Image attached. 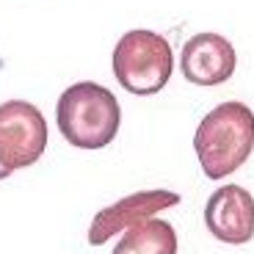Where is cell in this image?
Masks as SVG:
<instances>
[{"instance_id":"1","label":"cell","mask_w":254,"mask_h":254,"mask_svg":"<svg viewBox=\"0 0 254 254\" xmlns=\"http://www.w3.org/2000/svg\"><path fill=\"white\" fill-rule=\"evenodd\" d=\"M204 177L221 180L241 169L254 149V114L243 102H221L196 127L193 135Z\"/></svg>"},{"instance_id":"2","label":"cell","mask_w":254,"mask_h":254,"mask_svg":"<svg viewBox=\"0 0 254 254\" xmlns=\"http://www.w3.org/2000/svg\"><path fill=\"white\" fill-rule=\"evenodd\" d=\"M58 130L72 146L80 149H102L119 133L122 108L114 91L100 83L83 80L64 89L56 105Z\"/></svg>"},{"instance_id":"3","label":"cell","mask_w":254,"mask_h":254,"mask_svg":"<svg viewBox=\"0 0 254 254\" xmlns=\"http://www.w3.org/2000/svg\"><path fill=\"white\" fill-rule=\"evenodd\" d=\"M174 72L172 45L155 31H130L114 50V75L130 94H158Z\"/></svg>"},{"instance_id":"4","label":"cell","mask_w":254,"mask_h":254,"mask_svg":"<svg viewBox=\"0 0 254 254\" xmlns=\"http://www.w3.org/2000/svg\"><path fill=\"white\" fill-rule=\"evenodd\" d=\"M47 146V122L36 105L8 100L0 105V166L14 172L42 158Z\"/></svg>"},{"instance_id":"5","label":"cell","mask_w":254,"mask_h":254,"mask_svg":"<svg viewBox=\"0 0 254 254\" xmlns=\"http://www.w3.org/2000/svg\"><path fill=\"white\" fill-rule=\"evenodd\" d=\"M174 204H180V193H174V190H141V193H133V196H125L94 216V221L89 227V243L91 246H102L114 235L146 221V218H152L160 210L174 207Z\"/></svg>"},{"instance_id":"6","label":"cell","mask_w":254,"mask_h":254,"mask_svg":"<svg viewBox=\"0 0 254 254\" xmlns=\"http://www.w3.org/2000/svg\"><path fill=\"white\" fill-rule=\"evenodd\" d=\"M204 224L221 243L241 246L254 238V196L241 185H224L207 199Z\"/></svg>"},{"instance_id":"7","label":"cell","mask_w":254,"mask_h":254,"mask_svg":"<svg viewBox=\"0 0 254 254\" xmlns=\"http://www.w3.org/2000/svg\"><path fill=\"white\" fill-rule=\"evenodd\" d=\"M183 75L196 86H218L235 75V47L218 33H196L183 47Z\"/></svg>"},{"instance_id":"8","label":"cell","mask_w":254,"mask_h":254,"mask_svg":"<svg viewBox=\"0 0 254 254\" xmlns=\"http://www.w3.org/2000/svg\"><path fill=\"white\" fill-rule=\"evenodd\" d=\"M114 254H177V232L169 221L146 218L125 229Z\"/></svg>"},{"instance_id":"9","label":"cell","mask_w":254,"mask_h":254,"mask_svg":"<svg viewBox=\"0 0 254 254\" xmlns=\"http://www.w3.org/2000/svg\"><path fill=\"white\" fill-rule=\"evenodd\" d=\"M8 174H11V172H8V169H3V166H0V180H6Z\"/></svg>"}]
</instances>
